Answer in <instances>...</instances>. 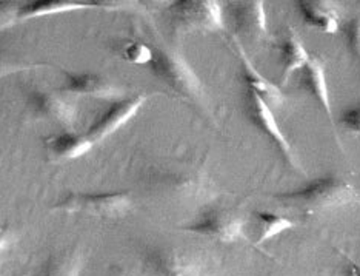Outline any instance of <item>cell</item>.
<instances>
[{
    "instance_id": "cell-1",
    "label": "cell",
    "mask_w": 360,
    "mask_h": 276,
    "mask_svg": "<svg viewBox=\"0 0 360 276\" xmlns=\"http://www.w3.org/2000/svg\"><path fill=\"white\" fill-rule=\"evenodd\" d=\"M276 201L286 207H297L307 212H330L360 202V192L340 177H321L296 192L281 193Z\"/></svg>"
},
{
    "instance_id": "cell-2",
    "label": "cell",
    "mask_w": 360,
    "mask_h": 276,
    "mask_svg": "<svg viewBox=\"0 0 360 276\" xmlns=\"http://www.w3.org/2000/svg\"><path fill=\"white\" fill-rule=\"evenodd\" d=\"M143 185L146 190L174 201L199 199L207 196L211 189L208 175L186 164L150 167Z\"/></svg>"
},
{
    "instance_id": "cell-3",
    "label": "cell",
    "mask_w": 360,
    "mask_h": 276,
    "mask_svg": "<svg viewBox=\"0 0 360 276\" xmlns=\"http://www.w3.org/2000/svg\"><path fill=\"white\" fill-rule=\"evenodd\" d=\"M150 276H212L208 259L199 251L180 247H151L142 255Z\"/></svg>"
},
{
    "instance_id": "cell-4",
    "label": "cell",
    "mask_w": 360,
    "mask_h": 276,
    "mask_svg": "<svg viewBox=\"0 0 360 276\" xmlns=\"http://www.w3.org/2000/svg\"><path fill=\"white\" fill-rule=\"evenodd\" d=\"M54 207L65 213L97 219H119L131 212L133 199L128 192L68 193Z\"/></svg>"
},
{
    "instance_id": "cell-5",
    "label": "cell",
    "mask_w": 360,
    "mask_h": 276,
    "mask_svg": "<svg viewBox=\"0 0 360 276\" xmlns=\"http://www.w3.org/2000/svg\"><path fill=\"white\" fill-rule=\"evenodd\" d=\"M169 23L185 34H207L225 28L224 8L217 0H182L168 10Z\"/></svg>"
},
{
    "instance_id": "cell-6",
    "label": "cell",
    "mask_w": 360,
    "mask_h": 276,
    "mask_svg": "<svg viewBox=\"0 0 360 276\" xmlns=\"http://www.w3.org/2000/svg\"><path fill=\"white\" fill-rule=\"evenodd\" d=\"M153 75L169 90L188 101L199 102L203 97V85L188 61L174 51H154L150 63Z\"/></svg>"
},
{
    "instance_id": "cell-7",
    "label": "cell",
    "mask_w": 360,
    "mask_h": 276,
    "mask_svg": "<svg viewBox=\"0 0 360 276\" xmlns=\"http://www.w3.org/2000/svg\"><path fill=\"white\" fill-rule=\"evenodd\" d=\"M245 224H247L245 216L236 208L214 207L200 215L191 224L185 225V230L231 244L243 237Z\"/></svg>"
},
{
    "instance_id": "cell-8",
    "label": "cell",
    "mask_w": 360,
    "mask_h": 276,
    "mask_svg": "<svg viewBox=\"0 0 360 276\" xmlns=\"http://www.w3.org/2000/svg\"><path fill=\"white\" fill-rule=\"evenodd\" d=\"M146 99H148V97L145 94H136L112 102L99 118H96L93 120V124L88 127L85 134L94 144L106 139V137L114 134L117 130L127 125L131 119L136 118L137 113L143 107Z\"/></svg>"
},
{
    "instance_id": "cell-9",
    "label": "cell",
    "mask_w": 360,
    "mask_h": 276,
    "mask_svg": "<svg viewBox=\"0 0 360 276\" xmlns=\"http://www.w3.org/2000/svg\"><path fill=\"white\" fill-rule=\"evenodd\" d=\"M30 108L40 119L62 127L63 130H75L79 111L67 97L54 92H36L30 97Z\"/></svg>"
},
{
    "instance_id": "cell-10",
    "label": "cell",
    "mask_w": 360,
    "mask_h": 276,
    "mask_svg": "<svg viewBox=\"0 0 360 276\" xmlns=\"http://www.w3.org/2000/svg\"><path fill=\"white\" fill-rule=\"evenodd\" d=\"M245 107H247V113L251 119V123L255 124L260 132H264L269 139H271L279 150L285 154V158L288 159L290 164H296L292 158V151H291V145L286 139V136L283 134L282 128L274 118L273 108L262 99L259 94H256L252 90H247V94H245Z\"/></svg>"
},
{
    "instance_id": "cell-11",
    "label": "cell",
    "mask_w": 360,
    "mask_h": 276,
    "mask_svg": "<svg viewBox=\"0 0 360 276\" xmlns=\"http://www.w3.org/2000/svg\"><path fill=\"white\" fill-rule=\"evenodd\" d=\"M62 92L72 96L96 97V99H114L122 93L116 82L94 73H77V75L70 73L65 77Z\"/></svg>"
},
{
    "instance_id": "cell-12",
    "label": "cell",
    "mask_w": 360,
    "mask_h": 276,
    "mask_svg": "<svg viewBox=\"0 0 360 276\" xmlns=\"http://www.w3.org/2000/svg\"><path fill=\"white\" fill-rule=\"evenodd\" d=\"M231 20L236 31L250 36H265L268 32V18L265 2L250 0L237 4L231 10Z\"/></svg>"
},
{
    "instance_id": "cell-13",
    "label": "cell",
    "mask_w": 360,
    "mask_h": 276,
    "mask_svg": "<svg viewBox=\"0 0 360 276\" xmlns=\"http://www.w3.org/2000/svg\"><path fill=\"white\" fill-rule=\"evenodd\" d=\"M300 71H302L300 75L302 87H304L305 90L322 105L328 118H333L331 96H330L328 80H326L323 62L319 58H316V56H311L308 63Z\"/></svg>"
},
{
    "instance_id": "cell-14",
    "label": "cell",
    "mask_w": 360,
    "mask_h": 276,
    "mask_svg": "<svg viewBox=\"0 0 360 276\" xmlns=\"http://www.w3.org/2000/svg\"><path fill=\"white\" fill-rule=\"evenodd\" d=\"M299 13L307 25L316 28L323 34H335L339 31V13L334 5L322 0H305L299 2Z\"/></svg>"
},
{
    "instance_id": "cell-15",
    "label": "cell",
    "mask_w": 360,
    "mask_h": 276,
    "mask_svg": "<svg viewBox=\"0 0 360 276\" xmlns=\"http://www.w3.org/2000/svg\"><path fill=\"white\" fill-rule=\"evenodd\" d=\"M48 150L63 159H79L93 150L94 142L84 133L75 130H63L45 141Z\"/></svg>"
},
{
    "instance_id": "cell-16",
    "label": "cell",
    "mask_w": 360,
    "mask_h": 276,
    "mask_svg": "<svg viewBox=\"0 0 360 276\" xmlns=\"http://www.w3.org/2000/svg\"><path fill=\"white\" fill-rule=\"evenodd\" d=\"M281 51V84L285 85L296 71H300L309 61V53L302 39L294 31L286 32L279 45Z\"/></svg>"
},
{
    "instance_id": "cell-17",
    "label": "cell",
    "mask_w": 360,
    "mask_h": 276,
    "mask_svg": "<svg viewBox=\"0 0 360 276\" xmlns=\"http://www.w3.org/2000/svg\"><path fill=\"white\" fill-rule=\"evenodd\" d=\"M239 53H240V59H242V68H243V76L245 80H247L250 90L259 94L262 99H264L269 107L279 108L283 104V94L281 92V88L277 87L271 80H268L265 76H262L257 71V68L252 65V62L248 59L247 53H245L242 48L239 46Z\"/></svg>"
},
{
    "instance_id": "cell-18",
    "label": "cell",
    "mask_w": 360,
    "mask_h": 276,
    "mask_svg": "<svg viewBox=\"0 0 360 276\" xmlns=\"http://www.w3.org/2000/svg\"><path fill=\"white\" fill-rule=\"evenodd\" d=\"M91 4L77 2V0H37L20 8L19 20H31L39 18H46V15L70 13L86 10Z\"/></svg>"
},
{
    "instance_id": "cell-19",
    "label": "cell",
    "mask_w": 360,
    "mask_h": 276,
    "mask_svg": "<svg viewBox=\"0 0 360 276\" xmlns=\"http://www.w3.org/2000/svg\"><path fill=\"white\" fill-rule=\"evenodd\" d=\"M82 263L75 251L50 255L40 265L36 276H80Z\"/></svg>"
},
{
    "instance_id": "cell-20",
    "label": "cell",
    "mask_w": 360,
    "mask_h": 276,
    "mask_svg": "<svg viewBox=\"0 0 360 276\" xmlns=\"http://www.w3.org/2000/svg\"><path fill=\"white\" fill-rule=\"evenodd\" d=\"M257 222H259V234L256 239V246L265 244L266 241L273 239L279 234L291 230L294 222L290 218H285L282 215H274L269 212H257Z\"/></svg>"
},
{
    "instance_id": "cell-21",
    "label": "cell",
    "mask_w": 360,
    "mask_h": 276,
    "mask_svg": "<svg viewBox=\"0 0 360 276\" xmlns=\"http://www.w3.org/2000/svg\"><path fill=\"white\" fill-rule=\"evenodd\" d=\"M120 58L134 65H150L154 59V51L148 45L137 40H128L120 46Z\"/></svg>"
},
{
    "instance_id": "cell-22",
    "label": "cell",
    "mask_w": 360,
    "mask_h": 276,
    "mask_svg": "<svg viewBox=\"0 0 360 276\" xmlns=\"http://www.w3.org/2000/svg\"><path fill=\"white\" fill-rule=\"evenodd\" d=\"M343 37L349 54L360 68V18L351 19L343 28Z\"/></svg>"
},
{
    "instance_id": "cell-23",
    "label": "cell",
    "mask_w": 360,
    "mask_h": 276,
    "mask_svg": "<svg viewBox=\"0 0 360 276\" xmlns=\"http://www.w3.org/2000/svg\"><path fill=\"white\" fill-rule=\"evenodd\" d=\"M20 8L11 2H0V31L19 22Z\"/></svg>"
},
{
    "instance_id": "cell-24",
    "label": "cell",
    "mask_w": 360,
    "mask_h": 276,
    "mask_svg": "<svg viewBox=\"0 0 360 276\" xmlns=\"http://www.w3.org/2000/svg\"><path fill=\"white\" fill-rule=\"evenodd\" d=\"M340 125L349 132L360 134V101L356 107L345 110L340 116Z\"/></svg>"
},
{
    "instance_id": "cell-25",
    "label": "cell",
    "mask_w": 360,
    "mask_h": 276,
    "mask_svg": "<svg viewBox=\"0 0 360 276\" xmlns=\"http://www.w3.org/2000/svg\"><path fill=\"white\" fill-rule=\"evenodd\" d=\"M22 68V63L19 58H14L13 54L0 51V76L10 75V73L19 71Z\"/></svg>"
},
{
    "instance_id": "cell-26",
    "label": "cell",
    "mask_w": 360,
    "mask_h": 276,
    "mask_svg": "<svg viewBox=\"0 0 360 276\" xmlns=\"http://www.w3.org/2000/svg\"><path fill=\"white\" fill-rule=\"evenodd\" d=\"M13 246V232L8 227H0V258Z\"/></svg>"
},
{
    "instance_id": "cell-27",
    "label": "cell",
    "mask_w": 360,
    "mask_h": 276,
    "mask_svg": "<svg viewBox=\"0 0 360 276\" xmlns=\"http://www.w3.org/2000/svg\"><path fill=\"white\" fill-rule=\"evenodd\" d=\"M351 276H360V265L353 264V267H351Z\"/></svg>"
}]
</instances>
